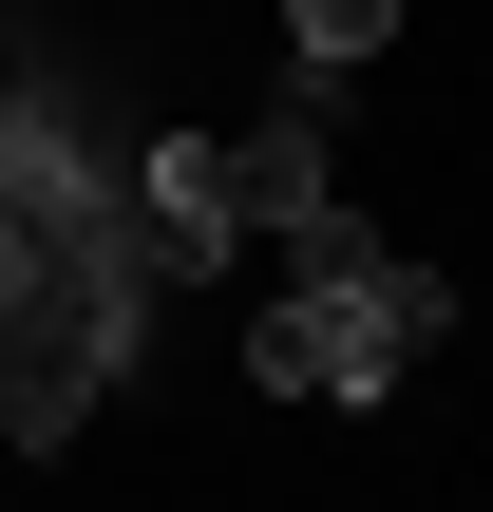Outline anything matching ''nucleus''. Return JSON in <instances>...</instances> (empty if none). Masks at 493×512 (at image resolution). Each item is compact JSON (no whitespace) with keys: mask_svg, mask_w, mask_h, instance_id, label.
Returning a JSON list of instances; mask_svg holds the SVG:
<instances>
[{"mask_svg":"<svg viewBox=\"0 0 493 512\" xmlns=\"http://www.w3.org/2000/svg\"><path fill=\"white\" fill-rule=\"evenodd\" d=\"M437 342H456V285H437V266H399L361 209H304V228H285V304L247 323V380H266V399L361 418V399H380L399 361H437Z\"/></svg>","mask_w":493,"mask_h":512,"instance_id":"f257e3e1","label":"nucleus"},{"mask_svg":"<svg viewBox=\"0 0 493 512\" xmlns=\"http://www.w3.org/2000/svg\"><path fill=\"white\" fill-rule=\"evenodd\" d=\"M228 247H247L228 133H152V152H133V266H152V285H209Z\"/></svg>","mask_w":493,"mask_h":512,"instance_id":"f03ea898","label":"nucleus"},{"mask_svg":"<svg viewBox=\"0 0 493 512\" xmlns=\"http://www.w3.org/2000/svg\"><path fill=\"white\" fill-rule=\"evenodd\" d=\"M228 190H247V228H304V209H342V171H323V95L247 114V133H228Z\"/></svg>","mask_w":493,"mask_h":512,"instance_id":"7ed1b4c3","label":"nucleus"},{"mask_svg":"<svg viewBox=\"0 0 493 512\" xmlns=\"http://www.w3.org/2000/svg\"><path fill=\"white\" fill-rule=\"evenodd\" d=\"M285 38H304V57H285V95H342V76L399 38V0H285Z\"/></svg>","mask_w":493,"mask_h":512,"instance_id":"20e7f679","label":"nucleus"}]
</instances>
